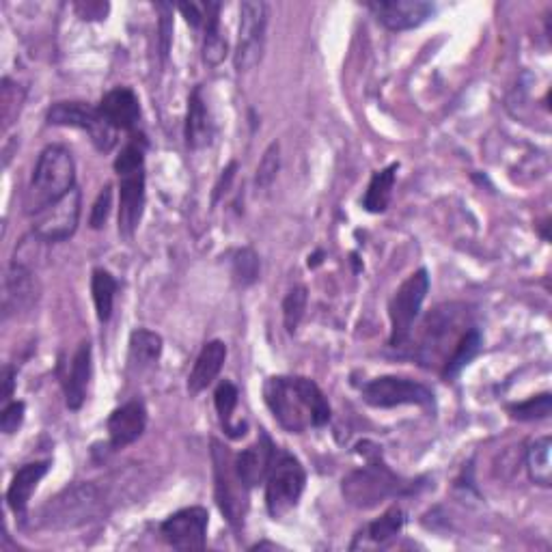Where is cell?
Returning a JSON list of instances; mask_svg holds the SVG:
<instances>
[{
  "instance_id": "cell-30",
  "label": "cell",
  "mask_w": 552,
  "mask_h": 552,
  "mask_svg": "<svg viewBox=\"0 0 552 552\" xmlns=\"http://www.w3.org/2000/svg\"><path fill=\"white\" fill-rule=\"evenodd\" d=\"M479 350H481V333H479V330L475 326H471L462 335V339L458 341V345H455V348H453L451 356L447 358V363L443 365V376L445 378L458 376L460 371L479 354Z\"/></svg>"
},
{
  "instance_id": "cell-23",
  "label": "cell",
  "mask_w": 552,
  "mask_h": 552,
  "mask_svg": "<svg viewBox=\"0 0 552 552\" xmlns=\"http://www.w3.org/2000/svg\"><path fill=\"white\" fill-rule=\"evenodd\" d=\"M212 121L207 113L205 100L201 89H195L188 100V115H186V143L190 149H203L212 143Z\"/></svg>"
},
{
  "instance_id": "cell-13",
  "label": "cell",
  "mask_w": 552,
  "mask_h": 552,
  "mask_svg": "<svg viewBox=\"0 0 552 552\" xmlns=\"http://www.w3.org/2000/svg\"><path fill=\"white\" fill-rule=\"evenodd\" d=\"M80 190L74 188L59 201L33 214V236L39 242H63L74 236L80 223Z\"/></svg>"
},
{
  "instance_id": "cell-12",
  "label": "cell",
  "mask_w": 552,
  "mask_h": 552,
  "mask_svg": "<svg viewBox=\"0 0 552 552\" xmlns=\"http://www.w3.org/2000/svg\"><path fill=\"white\" fill-rule=\"evenodd\" d=\"M363 399L374 408L434 406V393L425 384L397 376H382L365 384Z\"/></svg>"
},
{
  "instance_id": "cell-24",
  "label": "cell",
  "mask_w": 552,
  "mask_h": 552,
  "mask_svg": "<svg viewBox=\"0 0 552 552\" xmlns=\"http://www.w3.org/2000/svg\"><path fill=\"white\" fill-rule=\"evenodd\" d=\"M205 37H203V61L216 67L225 61L227 57V39L220 31V5L218 3H205Z\"/></svg>"
},
{
  "instance_id": "cell-42",
  "label": "cell",
  "mask_w": 552,
  "mask_h": 552,
  "mask_svg": "<svg viewBox=\"0 0 552 552\" xmlns=\"http://www.w3.org/2000/svg\"><path fill=\"white\" fill-rule=\"evenodd\" d=\"M13 378H16V374H13V369L7 367L3 371V384H5V389H3V399H9L11 393H13Z\"/></svg>"
},
{
  "instance_id": "cell-32",
  "label": "cell",
  "mask_w": 552,
  "mask_h": 552,
  "mask_svg": "<svg viewBox=\"0 0 552 552\" xmlns=\"http://www.w3.org/2000/svg\"><path fill=\"white\" fill-rule=\"evenodd\" d=\"M307 302H309L307 287H302V285L294 287L292 292L287 294V298L283 300V320H285V328L289 335L296 333V328L300 326L302 317H305Z\"/></svg>"
},
{
  "instance_id": "cell-33",
  "label": "cell",
  "mask_w": 552,
  "mask_h": 552,
  "mask_svg": "<svg viewBox=\"0 0 552 552\" xmlns=\"http://www.w3.org/2000/svg\"><path fill=\"white\" fill-rule=\"evenodd\" d=\"M259 270V255L253 248H240L236 257H233V279H236V283L242 287L253 285L259 279Z\"/></svg>"
},
{
  "instance_id": "cell-9",
  "label": "cell",
  "mask_w": 552,
  "mask_h": 552,
  "mask_svg": "<svg viewBox=\"0 0 552 552\" xmlns=\"http://www.w3.org/2000/svg\"><path fill=\"white\" fill-rule=\"evenodd\" d=\"M100 492L91 483H80V486L67 488L59 496L50 499L44 507V524L46 527H78L93 516L100 514Z\"/></svg>"
},
{
  "instance_id": "cell-25",
  "label": "cell",
  "mask_w": 552,
  "mask_h": 552,
  "mask_svg": "<svg viewBox=\"0 0 552 552\" xmlns=\"http://www.w3.org/2000/svg\"><path fill=\"white\" fill-rule=\"evenodd\" d=\"M397 169H399V164H391V167H386L371 177L369 188H367L365 199H363V207L367 212L380 214L386 210V207H389L391 197H393Z\"/></svg>"
},
{
  "instance_id": "cell-19",
  "label": "cell",
  "mask_w": 552,
  "mask_h": 552,
  "mask_svg": "<svg viewBox=\"0 0 552 552\" xmlns=\"http://www.w3.org/2000/svg\"><path fill=\"white\" fill-rule=\"evenodd\" d=\"M48 471H50V462H33V464H24L20 471L13 475L7 490V503L13 514L16 516L26 514V507H29L33 492L37 490L39 481L48 475Z\"/></svg>"
},
{
  "instance_id": "cell-14",
  "label": "cell",
  "mask_w": 552,
  "mask_h": 552,
  "mask_svg": "<svg viewBox=\"0 0 552 552\" xmlns=\"http://www.w3.org/2000/svg\"><path fill=\"white\" fill-rule=\"evenodd\" d=\"M210 514L203 507L179 509L160 524V535L175 550H203Z\"/></svg>"
},
{
  "instance_id": "cell-5",
  "label": "cell",
  "mask_w": 552,
  "mask_h": 552,
  "mask_svg": "<svg viewBox=\"0 0 552 552\" xmlns=\"http://www.w3.org/2000/svg\"><path fill=\"white\" fill-rule=\"evenodd\" d=\"M343 496L345 501L354 507L369 509L378 503L391 499V496L406 494L410 483L399 479L389 466H384L378 460H369L367 466L358 468L343 479Z\"/></svg>"
},
{
  "instance_id": "cell-2",
  "label": "cell",
  "mask_w": 552,
  "mask_h": 552,
  "mask_svg": "<svg viewBox=\"0 0 552 552\" xmlns=\"http://www.w3.org/2000/svg\"><path fill=\"white\" fill-rule=\"evenodd\" d=\"M76 182V162L69 149L63 145H50L35 164L33 179L26 195V210L37 214L50 203L63 199L69 190H74Z\"/></svg>"
},
{
  "instance_id": "cell-16",
  "label": "cell",
  "mask_w": 552,
  "mask_h": 552,
  "mask_svg": "<svg viewBox=\"0 0 552 552\" xmlns=\"http://www.w3.org/2000/svg\"><path fill=\"white\" fill-rule=\"evenodd\" d=\"M274 455L276 447L266 432L259 434L255 445L236 455V473L248 490L255 488L257 483L266 481L274 462Z\"/></svg>"
},
{
  "instance_id": "cell-8",
  "label": "cell",
  "mask_w": 552,
  "mask_h": 552,
  "mask_svg": "<svg viewBox=\"0 0 552 552\" xmlns=\"http://www.w3.org/2000/svg\"><path fill=\"white\" fill-rule=\"evenodd\" d=\"M430 292V276L427 270H417L397 287V292L391 298L389 317H391V348H404L412 335L414 320L419 317L423 300Z\"/></svg>"
},
{
  "instance_id": "cell-37",
  "label": "cell",
  "mask_w": 552,
  "mask_h": 552,
  "mask_svg": "<svg viewBox=\"0 0 552 552\" xmlns=\"http://www.w3.org/2000/svg\"><path fill=\"white\" fill-rule=\"evenodd\" d=\"M24 412H26L24 402H11L3 410V414H0V430H3L7 436L16 434L20 430V425L24 423Z\"/></svg>"
},
{
  "instance_id": "cell-36",
  "label": "cell",
  "mask_w": 552,
  "mask_h": 552,
  "mask_svg": "<svg viewBox=\"0 0 552 552\" xmlns=\"http://www.w3.org/2000/svg\"><path fill=\"white\" fill-rule=\"evenodd\" d=\"M110 205H113V186L106 184L98 195V199H95V203H93L91 218H89V225L93 229H102L106 225L108 214H110Z\"/></svg>"
},
{
  "instance_id": "cell-1",
  "label": "cell",
  "mask_w": 552,
  "mask_h": 552,
  "mask_svg": "<svg viewBox=\"0 0 552 552\" xmlns=\"http://www.w3.org/2000/svg\"><path fill=\"white\" fill-rule=\"evenodd\" d=\"M266 404L283 430L302 434L309 427H322L330 421V406L324 393L309 378L274 376L264 384Z\"/></svg>"
},
{
  "instance_id": "cell-20",
  "label": "cell",
  "mask_w": 552,
  "mask_h": 552,
  "mask_svg": "<svg viewBox=\"0 0 552 552\" xmlns=\"http://www.w3.org/2000/svg\"><path fill=\"white\" fill-rule=\"evenodd\" d=\"M225 358H227V345L223 341L214 339L210 343H205L201 354L197 356L195 367L190 371L188 391L192 395H199L201 391H205L207 386L218 378L220 369L225 365Z\"/></svg>"
},
{
  "instance_id": "cell-22",
  "label": "cell",
  "mask_w": 552,
  "mask_h": 552,
  "mask_svg": "<svg viewBox=\"0 0 552 552\" xmlns=\"http://www.w3.org/2000/svg\"><path fill=\"white\" fill-rule=\"evenodd\" d=\"M37 298V285L33 279V272L26 268L22 261H13L7 274V294L5 307L13 311L29 309Z\"/></svg>"
},
{
  "instance_id": "cell-11",
  "label": "cell",
  "mask_w": 552,
  "mask_h": 552,
  "mask_svg": "<svg viewBox=\"0 0 552 552\" xmlns=\"http://www.w3.org/2000/svg\"><path fill=\"white\" fill-rule=\"evenodd\" d=\"M266 26H268V5L261 0H246L240 7V35L238 50L233 63L238 72L253 69L261 57H264L266 44Z\"/></svg>"
},
{
  "instance_id": "cell-29",
  "label": "cell",
  "mask_w": 552,
  "mask_h": 552,
  "mask_svg": "<svg viewBox=\"0 0 552 552\" xmlns=\"http://www.w3.org/2000/svg\"><path fill=\"white\" fill-rule=\"evenodd\" d=\"M238 389L236 384L225 380L218 384V389L214 393V404H216V412H218V419H220V425H223V430L229 438H242L246 434V427H236L231 423L233 419V410H236L238 406Z\"/></svg>"
},
{
  "instance_id": "cell-35",
  "label": "cell",
  "mask_w": 552,
  "mask_h": 552,
  "mask_svg": "<svg viewBox=\"0 0 552 552\" xmlns=\"http://www.w3.org/2000/svg\"><path fill=\"white\" fill-rule=\"evenodd\" d=\"M281 147L279 143H272L268 149L264 158H261L259 167H257V175H255V184L257 188H270L272 182L276 179V173H279L281 169Z\"/></svg>"
},
{
  "instance_id": "cell-15",
  "label": "cell",
  "mask_w": 552,
  "mask_h": 552,
  "mask_svg": "<svg viewBox=\"0 0 552 552\" xmlns=\"http://www.w3.org/2000/svg\"><path fill=\"white\" fill-rule=\"evenodd\" d=\"M367 9L389 31L417 29L436 11L434 5L425 0H380V3H369Z\"/></svg>"
},
{
  "instance_id": "cell-21",
  "label": "cell",
  "mask_w": 552,
  "mask_h": 552,
  "mask_svg": "<svg viewBox=\"0 0 552 552\" xmlns=\"http://www.w3.org/2000/svg\"><path fill=\"white\" fill-rule=\"evenodd\" d=\"M91 380V343L82 341L74 354L72 367L65 380V402L69 410H80L87 399V389Z\"/></svg>"
},
{
  "instance_id": "cell-27",
  "label": "cell",
  "mask_w": 552,
  "mask_h": 552,
  "mask_svg": "<svg viewBox=\"0 0 552 552\" xmlns=\"http://www.w3.org/2000/svg\"><path fill=\"white\" fill-rule=\"evenodd\" d=\"M91 294L95 302V313H98V320L106 324L113 315V305H115V294H117V281L115 276L108 270H93L91 276Z\"/></svg>"
},
{
  "instance_id": "cell-39",
  "label": "cell",
  "mask_w": 552,
  "mask_h": 552,
  "mask_svg": "<svg viewBox=\"0 0 552 552\" xmlns=\"http://www.w3.org/2000/svg\"><path fill=\"white\" fill-rule=\"evenodd\" d=\"M177 9L184 13L186 22H188L190 26H195V29H197V26H201L203 20H205V11H203V7L195 5V3H190V5H188V3H182V5H177Z\"/></svg>"
},
{
  "instance_id": "cell-17",
  "label": "cell",
  "mask_w": 552,
  "mask_h": 552,
  "mask_svg": "<svg viewBox=\"0 0 552 552\" xmlns=\"http://www.w3.org/2000/svg\"><path fill=\"white\" fill-rule=\"evenodd\" d=\"M147 427V410L143 402H128L113 410L108 419L110 447L123 449L143 436Z\"/></svg>"
},
{
  "instance_id": "cell-41",
  "label": "cell",
  "mask_w": 552,
  "mask_h": 552,
  "mask_svg": "<svg viewBox=\"0 0 552 552\" xmlns=\"http://www.w3.org/2000/svg\"><path fill=\"white\" fill-rule=\"evenodd\" d=\"M236 171H238V164H236V162H231L229 167H227V171H223V175H220V182H218V186H216L214 199H218L220 195H223V192H227V188H229V184H231L233 175H236Z\"/></svg>"
},
{
  "instance_id": "cell-18",
  "label": "cell",
  "mask_w": 552,
  "mask_h": 552,
  "mask_svg": "<svg viewBox=\"0 0 552 552\" xmlns=\"http://www.w3.org/2000/svg\"><path fill=\"white\" fill-rule=\"evenodd\" d=\"M98 110L115 130L132 132L138 119H141V104H138L136 93L128 87H117L113 91H108L102 98Z\"/></svg>"
},
{
  "instance_id": "cell-10",
  "label": "cell",
  "mask_w": 552,
  "mask_h": 552,
  "mask_svg": "<svg viewBox=\"0 0 552 552\" xmlns=\"http://www.w3.org/2000/svg\"><path fill=\"white\" fill-rule=\"evenodd\" d=\"M50 126H67L85 130L93 145L98 147L102 154L110 151L117 143V130L100 115L98 108H91L82 102H57L48 110Z\"/></svg>"
},
{
  "instance_id": "cell-40",
  "label": "cell",
  "mask_w": 552,
  "mask_h": 552,
  "mask_svg": "<svg viewBox=\"0 0 552 552\" xmlns=\"http://www.w3.org/2000/svg\"><path fill=\"white\" fill-rule=\"evenodd\" d=\"M78 11L85 9V13H82V18L85 20H102L106 16L108 11V5H102V3H87V5H76Z\"/></svg>"
},
{
  "instance_id": "cell-31",
  "label": "cell",
  "mask_w": 552,
  "mask_h": 552,
  "mask_svg": "<svg viewBox=\"0 0 552 552\" xmlns=\"http://www.w3.org/2000/svg\"><path fill=\"white\" fill-rule=\"evenodd\" d=\"M402 529H404V512L399 507H393L376 522L367 524V529L361 535H365L374 546H384L386 542H391L395 535H399Z\"/></svg>"
},
{
  "instance_id": "cell-4",
  "label": "cell",
  "mask_w": 552,
  "mask_h": 552,
  "mask_svg": "<svg viewBox=\"0 0 552 552\" xmlns=\"http://www.w3.org/2000/svg\"><path fill=\"white\" fill-rule=\"evenodd\" d=\"M471 328V326H468ZM466 307L443 305L436 307L423 322L417 358L421 365L432 367L434 363L445 365L453 348L466 333Z\"/></svg>"
},
{
  "instance_id": "cell-26",
  "label": "cell",
  "mask_w": 552,
  "mask_h": 552,
  "mask_svg": "<svg viewBox=\"0 0 552 552\" xmlns=\"http://www.w3.org/2000/svg\"><path fill=\"white\" fill-rule=\"evenodd\" d=\"M162 337L147 328H138L130 335V363L138 369L151 367L160 361Z\"/></svg>"
},
{
  "instance_id": "cell-38",
  "label": "cell",
  "mask_w": 552,
  "mask_h": 552,
  "mask_svg": "<svg viewBox=\"0 0 552 552\" xmlns=\"http://www.w3.org/2000/svg\"><path fill=\"white\" fill-rule=\"evenodd\" d=\"M158 9L162 11V18H160V52H162V59H167L169 54V48H171V35H173V5H164L160 3Z\"/></svg>"
},
{
  "instance_id": "cell-7",
  "label": "cell",
  "mask_w": 552,
  "mask_h": 552,
  "mask_svg": "<svg viewBox=\"0 0 552 552\" xmlns=\"http://www.w3.org/2000/svg\"><path fill=\"white\" fill-rule=\"evenodd\" d=\"M212 460L216 479V503L231 527L240 529L248 507V488L236 473V458L218 440H212Z\"/></svg>"
},
{
  "instance_id": "cell-6",
  "label": "cell",
  "mask_w": 552,
  "mask_h": 552,
  "mask_svg": "<svg viewBox=\"0 0 552 552\" xmlns=\"http://www.w3.org/2000/svg\"><path fill=\"white\" fill-rule=\"evenodd\" d=\"M307 475L302 464L292 453L276 449L274 462L266 477V507L268 514L279 520L285 518L298 505L302 492H305Z\"/></svg>"
},
{
  "instance_id": "cell-34",
  "label": "cell",
  "mask_w": 552,
  "mask_h": 552,
  "mask_svg": "<svg viewBox=\"0 0 552 552\" xmlns=\"http://www.w3.org/2000/svg\"><path fill=\"white\" fill-rule=\"evenodd\" d=\"M512 417L518 421H535V419H546L552 412V397L550 393H542L529 397L527 402H520L516 406H509Z\"/></svg>"
},
{
  "instance_id": "cell-3",
  "label": "cell",
  "mask_w": 552,
  "mask_h": 552,
  "mask_svg": "<svg viewBox=\"0 0 552 552\" xmlns=\"http://www.w3.org/2000/svg\"><path fill=\"white\" fill-rule=\"evenodd\" d=\"M119 175V233L132 238L145 210V156L136 141L121 149L115 160Z\"/></svg>"
},
{
  "instance_id": "cell-28",
  "label": "cell",
  "mask_w": 552,
  "mask_h": 552,
  "mask_svg": "<svg viewBox=\"0 0 552 552\" xmlns=\"http://www.w3.org/2000/svg\"><path fill=\"white\" fill-rule=\"evenodd\" d=\"M550 449H552V438L542 436L533 440L527 451V468L529 477L533 483L542 488H550L552 483V466H550Z\"/></svg>"
}]
</instances>
